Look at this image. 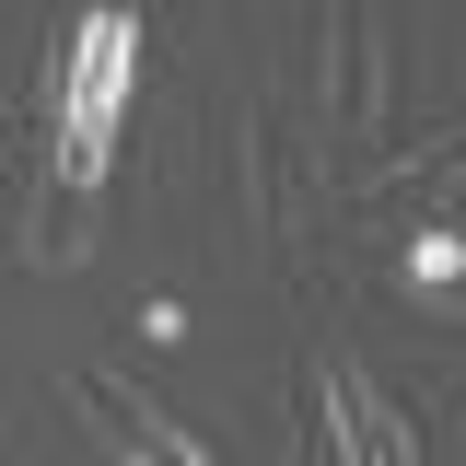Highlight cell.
Here are the masks:
<instances>
[{
	"label": "cell",
	"mask_w": 466,
	"mask_h": 466,
	"mask_svg": "<svg viewBox=\"0 0 466 466\" xmlns=\"http://www.w3.org/2000/svg\"><path fill=\"white\" fill-rule=\"evenodd\" d=\"M128 82H140V12H82L70 24V47L47 58V82H35V106H47V164L35 187L47 198H94L116 164V128H128Z\"/></svg>",
	"instance_id": "obj_1"
},
{
	"label": "cell",
	"mask_w": 466,
	"mask_h": 466,
	"mask_svg": "<svg viewBox=\"0 0 466 466\" xmlns=\"http://www.w3.org/2000/svg\"><path fill=\"white\" fill-rule=\"evenodd\" d=\"M339 397H350V466H420V420H408L385 385H361L339 361Z\"/></svg>",
	"instance_id": "obj_2"
},
{
	"label": "cell",
	"mask_w": 466,
	"mask_h": 466,
	"mask_svg": "<svg viewBox=\"0 0 466 466\" xmlns=\"http://www.w3.org/2000/svg\"><path fill=\"white\" fill-rule=\"evenodd\" d=\"M408 280H431V291L455 280V233H420V245H408Z\"/></svg>",
	"instance_id": "obj_3"
}]
</instances>
